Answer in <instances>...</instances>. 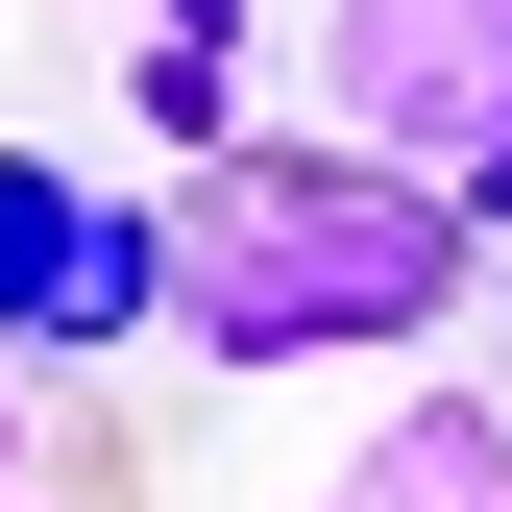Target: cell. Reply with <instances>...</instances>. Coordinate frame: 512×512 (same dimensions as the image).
<instances>
[{"label": "cell", "instance_id": "obj_1", "mask_svg": "<svg viewBox=\"0 0 512 512\" xmlns=\"http://www.w3.org/2000/svg\"><path fill=\"white\" fill-rule=\"evenodd\" d=\"M147 220H171V342L147 366H391V342H439V317L488 293V244L439 220V196H391V171H342L293 122H244V147H196V171H147Z\"/></svg>", "mask_w": 512, "mask_h": 512}, {"label": "cell", "instance_id": "obj_2", "mask_svg": "<svg viewBox=\"0 0 512 512\" xmlns=\"http://www.w3.org/2000/svg\"><path fill=\"white\" fill-rule=\"evenodd\" d=\"M317 147L512 244V0H317Z\"/></svg>", "mask_w": 512, "mask_h": 512}, {"label": "cell", "instance_id": "obj_3", "mask_svg": "<svg viewBox=\"0 0 512 512\" xmlns=\"http://www.w3.org/2000/svg\"><path fill=\"white\" fill-rule=\"evenodd\" d=\"M147 342H171V220H147V171L0 147V391H74V366H147Z\"/></svg>", "mask_w": 512, "mask_h": 512}, {"label": "cell", "instance_id": "obj_4", "mask_svg": "<svg viewBox=\"0 0 512 512\" xmlns=\"http://www.w3.org/2000/svg\"><path fill=\"white\" fill-rule=\"evenodd\" d=\"M293 512H512V391H415V415H366Z\"/></svg>", "mask_w": 512, "mask_h": 512}, {"label": "cell", "instance_id": "obj_5", "mask_svg": "<svg viewBox=\"0 0 512 512\" xmlns=\"http://www.w3.org/2000/svg\"><path fill=\"white\" fill-rule=\"evenodd\" d=\"M122 122H147L171 171L244 147V0H147V25H122Z\"/></svg>", "mask_w": 512, "mask_h": 512}, {"label": "cell", "instance_id": "obj_6", "mask_svg": "<svg viewBox=\"0 0 512 512\" xmlns=\"http://www.w3.org/2000/svg\"><path fill=\"white\" fill-rule=\"evenodd\" d=\"M25 415H49V391H0V488H25Z\"/></svg>", "mask_w": 512, "mask_h": 512}, {"label": "cell", "instance_id": "obj_7", "mask_svg": "<svg viewBox=\"0 0 512 512\" xmlns=\"http://www.w3.org/2000/svg\"><path fill=\"white\" fill-rule=\"evenodd\" d=\"M488 293H512V244H488Z\"/></svg>", "mask_w": 512, "mask_h": 512}, {"label": "cell", "instance_id": "obj_8", "mask_svg": "<svg viewBox=\"0 0 512 512\" xmlns=\"http://www.w3.org/2000/svg\"><path fill=\"white\" fill-rule=\"evenodd\" d=\"M0 25H25V0H0Z\"/></svg>", "mask_w": 512, "mask_h": 512}, {"label": "cell", "instance_id": "obj_9", "mask_svg": "<svg viewBox=\"0 0 512 512\" xmlns=\"http://www.w3.org/2000/svg\"><path fill=\"white\" fill-rule=\"evenodd\" d=\"M0 512H25V488H0Z\"/></svg>", "mask_w": 512, "mask_h": 512}]
</instances>
